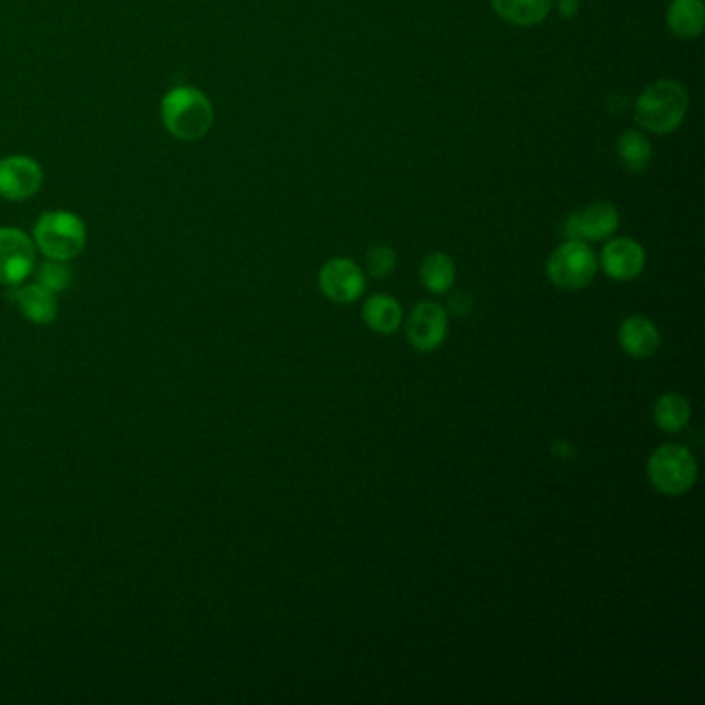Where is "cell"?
<instances>
[{"instance_id":"cell-12","label":"cell","mask_w":705,"mask_h":705,"mask_svg":"<svg viewBox=\"0 0 705 705\" xmlns=\"http://www.w3.org/2000/svg\"><path fill=\"white\" fill-rule=\"evenodd\" d=\"M617 337H619V346L623 348V352L631 358H637V360L654 356L658 352L660 342H662L660 330L656 327V323L642 314L628 316L621 323Z\"/></svg>"},{"instance_id":"cell-3","label":"cell","mask_w":705,"mask_h":705,"mask_svg":"<svg viewBox=\"0 0 705 705\" xmlns=\"http://www.w3.org/2000/svg\"><path fill=\"white\" fill-rule=\"evenodd\" d=\"M34 242L48 259L67 263L83 253L87 228L73 212H46L34 226Z\"/></svg>"},{"instance_id":"cell-19","label":"cell","mask_w":705,"mask_h":705,"mask_svg":"<svg viewBox=\"0 0 705 705\" xmlns=\"http://www.w3.org/2000/svg\"><path fill=\"white\" fill-rule=\"evenodd\" d=\"M617 154L619 159L623 162V166L628 168L629 172H646L654 159V150H652V141L647 139L644 131L637 129H629L625 131L619 141H617Z\"/></svg>"},{"instance_id":"cell-13","label":"cell","mask_w":705,"mask_h":705,"mask_svg":"<svg viewBox=\"0 0 705 705\" xmlns=\"http://www.w3.org/2000/svg\"><path fill=\"white\" fill-rule=\"evenodd\" d=\"M11 300L15 302L21 314L34 325H50L59 314L57 295L44 288L38 282L13 290Z\"/></svg>"},{"instance_id":"cell-16","label":"cell","mask_w":705,"mask_h":705,"mask_svg":"<svg viewBox=\"0 0 705 705\" xmlns=\"http://www.w3.org/2000/svg\"><path fill=\"white\" fill-rule=\"evenodd\" d=\"M501 20L519 27L538 25L549 17L554 0H490Z\"/></svg>"},{"instance_id":"cell-11","label":"cell","mask_w":705,"mask_h":705,"mask_svg":"<svg viewBox=\"0 0 705 705\" xmlns=\"http://www.w3.org/2000/svg\"><path fill=\"white\" fill-rule=\"evenodd\" d=\"M600 265L608 277L617 282H631L646 270V251L637 240L628 236L612 238L602 249Z\"/></svg>"},{"instance_id":"cell-8","label":"cell","mask_w":705,"mask_h":705,"mask_svg":"<svg viewBox=\"0 0 705 705\" xmlns=\"http://www.w3.org/2000/svg\"><path fill=\"white\" fill-rule=\"evenodd\" d=\"M447 332H450L447 311L432 300H420L408 314L406 337L411 348L420 352H432L441 348Z\"/></svg>"},{"instance_id":"cell-20","label":"cell","mask_w":705,"mask_h":705,"mask_svg":"<svg viewBox=\"0 0 705 705\" xmlns=\"http://www.w3.org/2000/svg\"><path fill=\"white\" fill-rule=\"evenodd\" d=\"M38 284L48 288L50 292L60 295L73 284V272L64 265V261L48 259L44 265H39Z\"/></svg>"},{"instance_id":"cell-2","label":"cell","mask_w":705,"mask_h":705,"mask_svg":"<svg viewBox=\"0 0 705 705\" xmlns=\"http://www.w3.org/2000/svg\"><path fill=\"white\" fill-rule=\"evenodd\" d=\"M162 122L180 141H199L214 124V106L201 89L180 85L162 99Z\"/></svg>"},{"instance_id":"cell-10","label":"cell","mask_w":705,"mask_h":705,"mask_svg":"<svg viewBox=\"0 0 705 705\" xmlns=\"http://www.w3.org/2000/svg\"><path fill=\"white\" fill-rule=\"evenodd\" d=\"M619 222H621L619 210L612 203L598 201L567 217L565 236L567 240H584V242L605 240L617 232Z\"/></svg>"},{"instance_id":"cell-1","label":"cell","mask_w":705,"mask_h":705,"mask_svg":"<svg viewBox=\"0 0 705 705\" xmlns=\"http://www.w3.org/2000/svg\"><path fill=\"white\" fill-rule=\"evenodd\" d=\"M689 94L685 85L672 79H660L640 94L635 101V120L652 135L674 133L686 117Z\"/></svg>"},{"instance_id":"cell-14","label":"cell","mask_w":705,"mask_h":705,"mask_svg":"<svg viewBox=\"0 0 705 705\" xmlns=\"http://www.w3.org/2000/svg\"><path fill=\"white\" fill-rule=\"evenodd\" d=\"M667 23L677 38H700L705 25L704 0H670Z\"/></svg>"},{"instance_id":"cell-22","label":"cell","mask_w":705,"mask_h":705,"mask_svg":"<svg viewBox=\"0 0 705 705\" xmlns=\"http://www.w3.org/2000/svg\"><path fill=\"white\" fill-rule=\"evenodd\" d=\"M577 11H579V0H559V13H561V17L571 20V17L577 15Z\"/></svg>"},{"instance_id":"cell-7","label":"cell","mask_w":705,"mask_h":705,"mask_svg":"<svg viewBox=\"0 0 705 705\" xmlns=\"http://www.w3.org/2000/svg\"><path fill=\"white\" fill-rule=\"evenodd\" d=\"M36 267V242L20 228H0V284L20 286Z\"/></svg>"},{"instance_id":"cell-15","label":"cell","mask_w":705,"mask_h":705,"mask_svg":"<svg viewBox=\"0 0 705 705\" xmlns=\"http://www.w3.org/2000/svg\"><path fill=\"white\" fill-rule=\"evenodd\" d=\"M362 319L374 334H393L404 323V309L393 296L374 295L365 302Z\"/></svg>"},{"instance_id":"cell-4","label":"cell","mask_w":705,"mask_h":705,"mask_svg":"<svg viewBox=\"0 0 705 705\" xmlns=\"http://www.w3.org/2000/svg\"><path fill=\"white\" fill-rule=\"evenodd\" d=\"M697 471L700 468L693 453L677 443L656 447L647 459V478L652 487L667 497H681L693 489Z\"/></svg>"},{"instance_id":"cell-17","label":"cell","mask_w":705,"mask_h":705,"mask_svg":"<svg viewBox=\"0 0 705 705\" xmlns=\"http://www.w3.org/2000/svg\"><path fill=\"white\" fill-rule=\"evenodd\" d=\"M457 267L447 253L434 251L420 263V282L432 295H445L455 284Z\"/></svg>"},{"instance_id":"cell-21","label":"cell","mask_w":705,"mask_h":705,"mask_svg":"<svg viewBox=\"0 0 705 705\" xmlns=\"http://www.w3.org/2000/svg\"><path fill=\"white\" fill-rule=\"evenodd\" d=\"M397 265V253L387 244H377L367 253V272L377 279L392 274Z\"/></svg>"},{"instance_id":"cell-5","label":"cell","mask_w":705,"mask_h":705,"mask_svg":"<svg viewBox=\"0 0 705 705\" xmlns=\"http://www.w3.org/2000/svg\"><path fill=\"white\" fill-rule=\"evenodd\" d=\"M598 272V259L584 240H565L550 253L547 275L559 290L575 292L589 286Z\"/></svg>"},{"instance_id":"cell-9","label":"cell","mask_w":705,"mask_h":705,"mask_svg":"<svg viewBox=\"0 0 705 705\" xmlns=\"http://www.w3.org/2000/svg\"><path fill=\"white\" fill-rule=\"evenodd\" d=\"M44 182V172L36 159L9 156L0 159V196L7 201H25L36 195Z\"/></svg>"},{"instance_id":"cell-6","label":"cell","mask_w":705,"mask_h":705,"mask_svg":"<svg viewBox=\"0 0 705 705\" xmlns=\"http://www.w3.org/2000/svg\"><path fill=\"white\" fill-rule=\"evenodd\" d=\"M319 290L337 304L356 302L367 290V275L362 267L348 256L330 259L319 272Z\"/></svg>"},{"instance_id":"cell-18","label":"cell","mask_w":705,"mask_h":705,"mask_svg":"<svg viewBox=\"0 0 705 705\" xmlns=\"http://www.w3.org/2000/svg\"><path fill=\"white\" fill-rule=\"evenodd\" d=\"M691 420V404L681 393H662L654 404V422L660 431L681 432Z\"/></svg>"}]
</instances>
